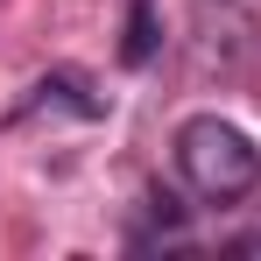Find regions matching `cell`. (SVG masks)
I'll return each instance as SVG.
<instances>
[{
    "label": "cell",
    "mask_w": 261,
    "mask_h": 261,
    "mask_svg": "<svg viewBox=\"0 0 261 261\" xmlns=\"http://www.w3.org/2000/svg\"><path fill=\"white\" fill-rule=\"evenodd\" d=\"M176 170H184V184H191L205 205H240L261 184V148L233 127V120L198 113V120L176 127Z\"/></svg>",
    "instance_id": "6da1fadb"
},
{
    "label": "cell",
    "mask_w": 261,
    "mask_h": 261,
    "mask_svg": "<svg viewBox=\"0 0 261 261\" xmlns=\"http://www.w3.org/2000/svg\"><path fill=\"white\" fill-rule=\"evenodd\" d=\"M49 106H64V113H78V120H99V113H106V99H92L78 71H49V78H36V85H29L21 113H49Z\"/></svg>",
    "instance_id": "7a4b0ae2"
},
{
    "label": "cell",
    "mask_w": 261,
    "mask_h": 261,
    "mask_svg": "<svg viewBox=\"0 0 261 261\" xmlns=\"http://www.w3.org/2000/svg\"><path fill=\"white\" fill-rule=\"evenodd\" d=\"M120 57H127V64H148V57H155V7H148V0H134V14H127V43H120Z\"/></svg>",
    "instance_id": "3957f363"
}]
</instances>
